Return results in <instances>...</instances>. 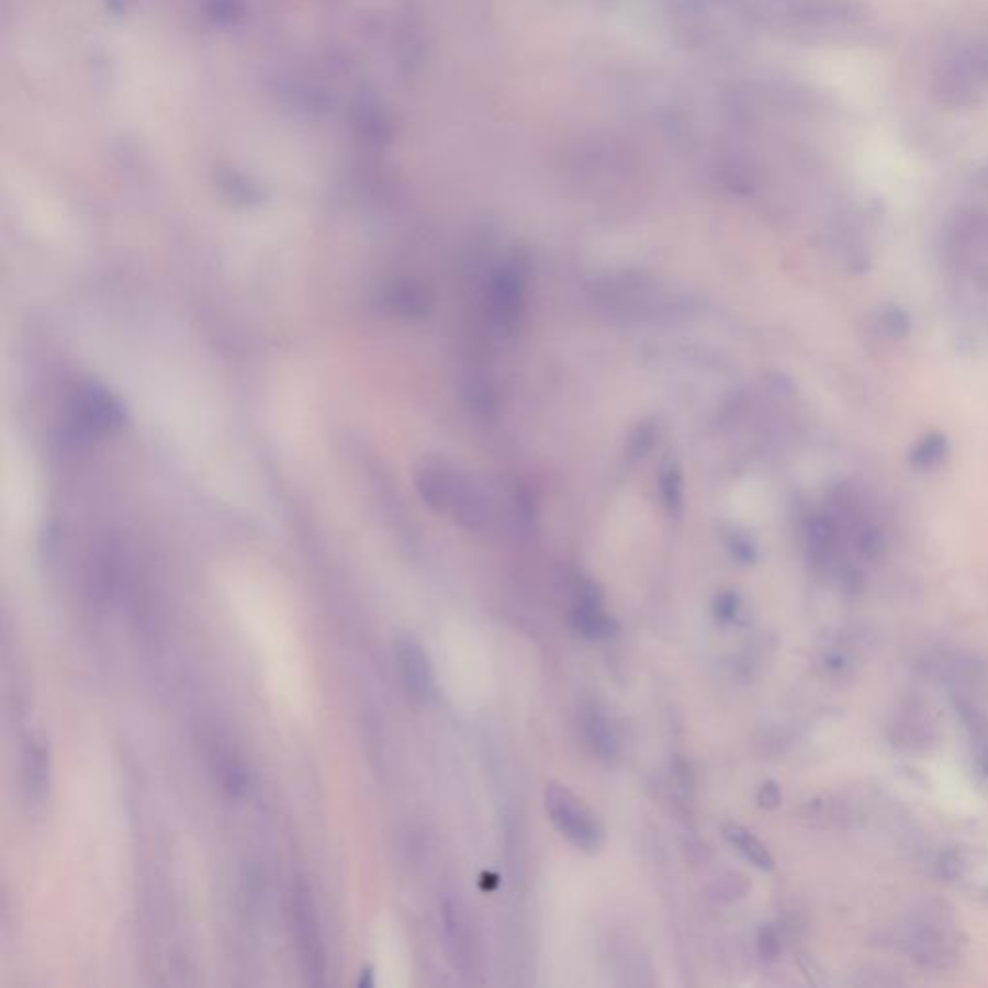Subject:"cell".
Wrapping results in <instances>:
<instances>
[{
  "label": "cell",
  "instance_id": "8",
  "mask_svg": "<svg viewBox=\"0 0 988 988\" xmlns=\"http://www.w3.org/2000/svg\"><path fill=\"white\" fill-rule=\"evenodd\" d=\"M462 475L440 460H423L415 470V486L430 510L450 512Z\"/></svg>",
  "mask_w": 988,
  "mask_h": 988
},
{
  "label": "cell",
  "instance_id": "4",
  "mask_svg": "<svg viewBox=\"0 0 988 988\" xmlns=\"http://www.w3.org/2000/svg\"><path fill=\"white\" fill-rule=\"evenodd\" d=\"M292 927H294L295 946L302 962L305 977L313 985H321L327 969L325 950L321 939L319 919L313 906L312 890L303 883H297L292 890Z\"/></svg>",
  "mask_w": 988,
  "mask_h": 988
},
{
  "label": "cell",
  "instance_id": "10",
  "mask_svg": "<svg viewBox=\"0 0 988 988\" xmlns=\"http://www.w3.org/2000/svg\"><path fill=\"white\" fill-rule=\"evenodd\" d=\"M570 622L582 638L591 639V641L613 638L614 633L618 631V624L613 616H608L600 608V603L591 585L583 587L582 595L570 614Z\"/></svg>",
  "mask_w": 988,
  "mask_h": 988
},
{
  "label": "cell",
  "instance_id": "18",
  "mask_svg": "<svg viewBox=\"0 0 988 988\" xmlns=\"http://www.w3.org/2000/svg\"><path fill=\"white\" fill-rule=\"evenodd\" d=\"M659 483H661L662 503L666 506V510L670 512V516L680 518L684 514V506H686V503H684L686 491H684L682 470L677 468L676 463L664 465Z\"/></svg>",
  "mask_w": 988,
  "mask_h": 988
},
{
  "label": "cell",
  "instance_id": "14",
  "mask_svg": "<svg viewBox=\"0 0 988 988\" xmlns=\"http://www.w3.org/2000/svg\"><path fill=\"white\" fill-rule=\"evenodd\" d=\"M583 732H585V740L590 743L593 753H597L603 759H610L616 755L618 740H616L613 725L608 722V718H606L603 710H598L597 707H591L585 712V717H583Z\"/></svg>",
  "mask_w": 988,
  "mask_h": 988
},
{
  "label": "cell",
  "instance_id": "12",
  "mask_svg": "<svg viewBox=\"0 0 988 988\" xmlns=\"http://www.w3.org/2000/svg\"><path fill=\"white\" fill-rule=\"evenodd\" d=\"M48 776H50V759H48L47 745L41 740H32L24 748V782L25 791L33 801H41L48 789Z\"/></svg>",
  "mask_w": 988,
  "mask_h": 988
},
{
  "label": "cell",
  "instance_id": "27",
  "mask_svg": "<svg viewBox=\"0 0 988 988\" xmlns=\"http://www.w3.org/2000/svg\"><path fill=\"white\" fill-rule=\"evenodd\" d=\"M983 896H985V900L988 901V888H985V890H983Z\"/></svg>",
  "mask_w": 988,
  "mask_h": 988
},
{
  "label": "cell",
  "instance_id": "13",
  "mask_svg": "<svg viewBox=\"0 0 988 988\" xmlns=\"http://www.w3.org/2000/svg\"><path fill=\"white\" fill-rule=\"evenodd\" d=\"M386 303L398 315L417 319V317L429 315L433 300H430L429 292L425 288L419 287V284H415V282H398V284H394L389 290Z\"/></svg>",
  "mask_w": 988,
  "mask_h": 988
},
{
  "label": "cell",
  "instance_id": "2",
  "mask_svg": "<svg viewBox=\"0 0 988 988\" xmlns=\"http://www.w3.org/2000/svg\"><path fill=\"white\" fill-rule=\"evenodd\" d=\"M126 423L124 406L109 389L97 381H83L74 389L68 402V435L74 440L111 437Z\"/></svg>",
  "mask_w": 988,
  "mask_h": 988
},
{
  "label": "cell",
  "instance_id": "19",
  "mask_svg": "<svg viewBox=\"0 0 988 988\" xmlns=\"http://www.w3.org/2000/svg\"><path fill=\"white\" fill-rule=\"evenodd\" d=\"M933 871L936 877L944 883H957L964 880L972 871V860L962 847H946L936 853L933 861Z\"/></svg>",
  "mask_w": 988,
  "mask_h": 988
},
{
  "label": "cell",
  "instance_id": "21",
  "mask_svg": "<svg viewBox=\"0 0 988 988\" xmlns=\"http://www.w3.org/2000/svg\"><path fill=\"white\" fill-rule=\"evenodd\" d=\"M654 445V429L651 425H639L630 437L628 450L633 458H643Z\"/></svg>",
  "mask_w": 988,
  "mask_h": 988
},
{
  "label": "cell",
  "instance_id": "15",
  "mask_svg": "<svg viewBox=\"0 0 988 988\" xmlns=\"http://www.w3.org/2000/svg\"><path fill=\"white\" fill-rule=\"evenodd\" d=\"M725 838L738 852L750 861L751 865H755L757 869L771 871L774 867V860L771 852L766 850V845L759 840L753 832L743 829L740 824H726Z\"/></svg>",
  "mask_w": 988,
  "mask_h": 988
},
{
  "label": "cell",
  "instance_id": "7",
  "mask_svg": "<svg viewBox=\"0 0 988 988\" xmlns=\"http://www.w3.org/2000/svg\"><path fill=\"white\" fill-rule=\"evenodd\" d=\"M440 929L448 962L454 969H470L473 959V936L468 911L456 894H445L440 900Z\"/></svg>",
  "mask_w": 988,
  "mask_h": 988
},
{
  "label": "cell",
  "instance_id": "25",
  "mask_svg": "<svg viewBox=\"0 0 988 988\" xmlns=\"http://www.w3.org/2000/svg\"><path fill=\"white\" fill-rule=\"evenodd\" d=\"M732 554L733 559L740 560L741 564H751L757 559V552L748 539H733Z\"/></svg>",
  "mask_w": 988,
  "mask_h": 988
},
{
  "label": "cell",
  "instance_id": "26",
  "mask_svg": "<svg viewBox=\"0 0 988 988\" xmlns=\"http://www.w3.org/2000/svg\"><path fill=\"white\" fill-rule=\"evenodd\" d=\"M373 985V972L371 969H366L363 972V979H359V987H371Z\"/></svg>",
  "mask_w": 988,
  "mask_h": 988
},
{
  "label": "cell",
  "instance_id": "17",
  "mask_svg": "<svg viewBox=\"0 0 988 988\" xmlns=\"http://www.w3.org/2000/svg\"><path fill=\"white\" fill-rule=\"evenodd\" d=\"M860 649L855 651L847 643L832 645L822 653L821 666L834 680H850L860 670Z\"/></svg>",
  "mask_w": 988,
  "mask_h": 988
},
{
  "label": "cell",
  "instance_id": "23",
  "mask_svg": "<svg viewBox=\"0 0 988 988\" xmlns=\"http://www.w3.org/2000/svg\"><path fill=\"white\" fill-rule=\"evenodd\" d=\"M973 771L980 781H988V740L972 741Z\"/></svg>",
  "mask_w": 988,
  "mask_h": 988
},
{
  "label": "cell",
  "instance_id": "9",
  "mask_svg": "<svg viewBox=\"0 0 988 988\" xmlns=\"http://www.w3.org/2000/svg\"><path fill=\"white\" fill-rule=\"evenodd\" d=\"M400 676L415 701H429L435 692V674L429 656L414 638H400L396 643Z\"/></svg>",
  "mask_w": 988,
  "mask_h": 988
},
{
  "label": "cell",
  "instance_id": "16",
  "mask_svg": "<svg viewBox=\"0 0 988 988\" xmlns=\"http://www.w3.org/2000/svg\"><path fill=\"white\" fill-rule=\"evenodd\" d=\"M215 773L224 791L231 796H242L249 784V774L244 763L231 751H221L215 755Z\"/></svg>",
  "mask_w": 988,
  "mask_h": 988
},
{
  "label": "cell",
  "instance_id": "6",
  "mask_svg": "<svg viewBox=\"0 0 988 988\" xmlns=\"http://www.w3.org/2000/svg\"><path fill=\"white\" fill-rule=\"evenodd\" d=\"M888 740L896 750L924 753L939 740L931 709L921 701L901 703L888 722Z\"/></svg>",
  "mask_w": 988,
  "mask_h": 988
},
{
  "label": "cell",
  "instance_id": "11",
  "mask_svg": "<svg viewBox=\"0 0 988 988\" xmlns=\"http://www.w3.org/2000/svg\"><path fill=\"white\" fill-rule=\"evenodd\" d=\"M450 512L460 526L479 531L489 521V503L483 491L470 479L462 478Z\"/></svg>",
  "mask_w": 988,
  "mask_h": 988
},
{
  "label": "cell",
  "instance_id": "22",
  "mask_svg": "<svg viewBox=\"0 0 988 988\" xmlns=\"http://www.w3.org/2000/svg\"><path fill=\"white\" fill-rule=\"evenodd\" d=\"M740 598L732 591H726L715 600V616L720 622H732L740 613Z\"/></svg>",
  "mask_w": 988,
  "mask_h": 988
},
{
  "label": "cell",
  "instance_id": "3",
  "mask_svg": "<svg viewBox=\"0 0 988 988\" xmlns=\"http://www.w3.org/2000/svg\"><path fill=\"white\" fill-rule=\"evenodd\" d=\"M544 809L554 829L577 850L595 852L603 844L605 830L595 813L572 789L550 782L544 789Z\"/></svg>",
  "mask_w": 988,
  "mask_h": 988
},
{
  "label": "cell",
  "instance_id": "1",
  "mask_svg": "<svg viewBox=\"0 0 988 988\" xmlns=\"http://www.w3.org/2000/svg\"><path fill=\"white\" fill-rule=\"evenodd\" d=\"M892 946L923 972L946 973L959 964L964 941L950 909L931 901L896 927Z\"/></svg>",
  "mask_w": 988,
  "mask_h": 988
},
{
  "label": "cell",
  "instance_id": "20",
  "mask_svg": "<svg viewBox=\"0 0 988 988\" xmlns=\"http://www.w3.org/2000/svg\"><path fill=\"white\" fill-rule=\"evenodd\" d=\"M757 946L759 954L766 962L778 959L782 952L781 934L774 929L773 924H766L759 931Z\"/></svg>",
  "mask_w": 988,
  "mask_h": 988
},
{
  "label": "cell",
  "instance_id": "5",
  "mask_svg": "<svg viewBox=\"0 0 988 988\" xmlns=\"http://www.w3.org/2000/svg\"><path fill=\"white\" fill-rule=\"evenodd\" d=\"M526 269L508 263L494 274L489 287V312L504 335L516 333L526 313Z\"/></svg>",
  "mask_w": 988,
  "mask_h": 988
},
{
  "label": "cell",
  "instance_id": "24",
  "mask_svg": "<svg viewBox=\"0 0 988 988\" xmlns=\"http://www.w3.org/2000/svg\"><path fill=\"white\" fill-rule=\"evenodd\" d=\"M757 804L763 809H776L782 804L781 786L773 781H766L761 784L757 791Z\"/></svg>",
  "mask_w": 988,
  "mask_h": 988
}]
</instances>
